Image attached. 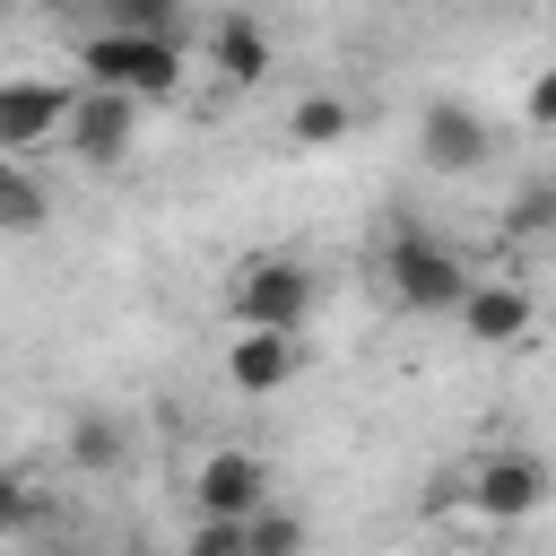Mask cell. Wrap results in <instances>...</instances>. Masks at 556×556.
<instances>
[{"label": "cell", "instance_id": "16", "mask_svg": "<svg viewBox=\"0 0 556 556\" xmlns=\"http://www.w3.org/2000/svg\"><path fill=\"white\" fill-rule=\"evenodd\" d=\"M96 9L122 35H174V17H182V0H96Z\"/></svg>", "mask_w": 556, "mask_h": 556}, {"label": "cell", "instance_id": "22", "mask_svg": "<svg viewBox=\"0 0 556 556\" xmlns=\"http://www.w3.org/2000/svg\"><path fill=\"white\" fill-rule=\"evenodd\" d=\"M61 556H70V547H61Z\"/></svg>", "mask_w": 556, "mask_h": 556}, {"label": "cell", "instance_id": "14", "mask_svg": "<svg viewBox=\"0 0 556 556\" xmlns=\"http://www.w3.org/2000/svg\"><path fill=\"white\" fill-rule=\"evenodd\" d=\"M243 556H304V513H287L278 495L243 513Z\"/></svg>", "mask_w": 556, "mask_h": 556}, {"label": "cell", "instance_id": "5", "mask_svg": "<svg viewBox=\"0 0 556 556\" xmlns=\"http://www.w3.org/2000/svg\"><path fill=\"white\" fill-rule=\"evenodd\" d=\"M235 313H243V330H304V313H313L304 261H252L235 278Z\"/></svg>", "mask_w": 556, "mask_h": 556}, {"label": "cell", "instance_id": "1", "mask_svg": "<svg viewBox=\"0 0 556 556\" xmlns=\"http://www.w3.org/2000/svg\"><path fill=\"white\" fill-rule=\"evenodd\" d=\"M78 70H87V87L165 104V96L182 87V43H174V35H122V26H96V35L78 43Z\"/></svg>", "mask_w": 556, "mask_h": 556}, {"label": "cell", "instance_id": "21", "mask_svg": "<svg viewBox=\"0 0 556 556\" xmlns=\"http://www.w3.org/2000/svg\"><path fill=\"white\" fill-rule=\"evenodd\" d=\"M0 17H9V0H0Z\"/></svg>", "mask_w": 556, "mask_h": 556}, {"label": "cell", "instance_id": "3", "mask_svg": "<svg viewBox=\"0 0 556 556\" xmlns=\"http://www.w3.org/2000/svg\"><path fill=\"white\" fill-rule=\"evenodd\" d=\"M61 139H70V156H78V165H122V156H130V139H139V96L78 87V96H70Z\"/></svg>", "mask_w": 556, "mask_h": 556}, {"label": "cell", "instance_id": "4", "mask_svg": "<svg viewBox=\"0 0 556 556\" xmlns=\"http://www.w3.org/2000/svg\"><path fill=\"white\" fill-rule=\"evenodd\" d=\"M547 486H556V469H547L539 452H486V460L469 469V513H486V521H521V513L547 504Z\"/></svg>", "mask_w": 556, "mask_h": 556}, {"label": "cell", "instance_id": "10", "mask_svg": "<svg viewBox=\"0 0 556 556\" xmlns=\"http://www.w3.org/2000/svg\"><path fill=\"white\" fill-rule=\"evenodd\" d=\"M295 374H304V330H243V339L226 348V382L252 391V400L287 391Z\"/></svg>", "mask_w": 556, "mask_h": 556}, {"label": "cell", "instance_id": "19", "mask_svg": "<svg viewBox=\"0 0 556 556\" xmlns=\"http://www.w3.org/2000/svg\"><path fill=\"white\" fill-rule=\"evenodd\" d=\"M513 226H521V235H547V226H556V182H521Z\"/></svg>", "mask_w": 556, "mask_h": 556}, {"label": "cell", "instance_id": "6", "mask_svg": "<svg viewBox=\"0 0 556 556\" xmlns=\"http://www.w3.org/2000/svg\"><path fill=\"white\" fill-rule=\"evenodd\" d=\"M417 156H426L434 174H478V165H486V113L460 104V96H434V104L417 113Z\"/></svg>", "mask_w": 556, "mask_h": 556}, {"label": "cell", "instance_id": "20", "mask_svg": "<svg viewBox=\"0 0 556 556\" xmlns=\"http://www.w3.org/2000/svg\"><path fill=\"white\" fill-rule=\"evenodd\" d=\"M521 113H530V130H556V70H539V78H530Z\"/></svg>", "mask_w": 556, "mask_h": 556}, {"label": "cell", "instance_id": "2", "mask_svg": "<svg viewBox=\"0 0 556 556\" xmlns=\"http://www.w3.org/2000/svg\"><path fill=\"white\" fill-rule=\"evenodd\" d=\"M382 287H391V304H408V313H452L460 295H469V261L452 252V243H434V235H391V252H382Z\"/></svg>", "mask_w": 556, "mask_h": 556}, {"label": "cell", "instance_id": "7", "mask_svg": "<svg viewBox=\"0 0 556 556\" xmlns=\"http://www.w3.org/2000/svg\"><path fill=\"white\" fill-rule=\"evenodd\" d=\"M191 504L217 513V521H243L252 504H269V460L243 452V443H217V452L200 460V478H191Z\"/></svg>", "mask_w": 556, "mask_h": 556}, {"label": "cell", "instance_id": "17", "mask_svg": "<svg viewBox=\"0 0 556 556\" xmlns=\"http://www.w3.org/2000/svg\"><path fill=\"white\" fill-rule=\"evenodd\" d=\"M35 513H43V495H35L17 469H0V539H26V530H35Z\"/></svg>", "mask_w": 556, "mask_h": 556}, {"label": "cell", "instance_id": "18", "mask_svg": "<svg viewBox=\"0 0 556 556\" xmlns=\"http://www.w3.org/2000/svg\"><path fill=\"white\" fill-rule=\"evenodd\" d=\"M182 556H243V521H217V513H200V530L182 539Z\"/></svg>", "mask_w": 556, "mask_h": 556}, {"label": "cell", "instance_id": "8", "mask_svg": "<svg viewBox=\"0 0 556 556\" xmlns=\"http://www.w3.org/2000/svg\"><path fill=\"white\" fill-rule=\"evenodd\" d=\"M61 122H70V87L0 78V156H35V148H52Z\"/></svg>", "mask_w": 556, "mask_h": 556}, {"label": "cell", "instance_id": "15", "mask_svg": "<svg viewBox=\"0 0 556 556\" xmlns=\"http://www.w3.org/2000/svg\"><path fill=\"white\" fill-rule=\"evenodd\" d=\"M70 469H122V426L104 408H78L70 417Z\"/></svg>", "mask_w": 556, "mask_h": 556}, {"label": "cell", "instance_id": "11", "mask_svg": "<svg viewBox=\"0 0 556 556\" xmlns=\"http://www.w3.org/2000/svg\"><path fill=\"white\" fill-rule=\"evenodd\" d=\"M208 70H217L226 87H261V78L278 70V43H269L252 17H217V26H208Z\"/></svg>", "mask_w": 556, "mask_h": 556}, {"label": "cell", "instance_id": "13", "mask_svg": "<svg viewBox=\"0 0 556 556\" xmlns=\"http://www.w3.org/2000/svg\"><path fill=\"white\" fill-rule=\"evenodd\" d=\"M348 130H356V104H348V96H304V104L287 113V139H295V148H339Z\"/></svg>", "mask_w": 556, "mask_h": 556}, {"label": "cell", "instance_id": "12", "mask_svg": "<svg viewBox=\"0 0 556 556\" xmlns=\"http://www.w3.org/2000/svg\"><path fill=\"white\" fill-rule=\"evenodd\" d=\"M52 217V191L26 174V156H0V235H35Z\"/></svg>", "mask_w": 556, "mask_h": 556}, {"label": "cell", "instance_id": "9", "mask_svg": "<svg viewBox=\"0 0 556 556\" xmlns=\"http://www.w3.org/2000/svg\"><path fill=\"white\" fill-rule=\"evenodd\" d=\"M452 313H460V330H469L478 348H521L530 321H539V304H530L513 278H469V295H460Z\"/></svg>", "mask_w": 556, "mask_h": 556}]
</instances>
